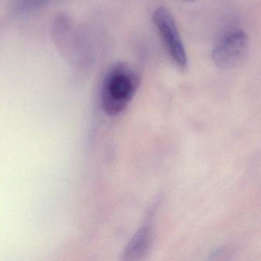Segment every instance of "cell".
<instances>
[{
  "label": "cell",
  "instance_id": "4",
  "mask_svg": "<svg viewBox=\"0 0 261 261\" xmlns=\"http://www.w3.org/2000/svg\"><path fill=\"white\" fill-rule=\"evenodd\" d=\"M152 241V230L149 225L142 227L133 237L123 253L124 260L141 259L149 250Z\"/></svg>",
  "mask_w": 261,
  "mask_h": 261
},
{
  "label": "cell",
  "instance_id": "2",
  "mask_svg": "<svg viewBox=\"0 0 261 261\" xmlns=\"http://www.w3.org/2000/svg\"><path fill=\"white\" fill-rule=\"evenodd\" d=\"M152 22L174 63L179 69H185L187 54L172 13L166 7H159L153 12Z\"/></svg>",
  "mask_w": 261,
  "mask_h": 261
},
{
  "label": "cell",
  "instance_id": "3",
  "mask_svg": "<svg viewBox=\"0 0 261 261\" xmlns=\"http://www.w3.org/2000/svg\"><path fill=\"white\" fill-rule=\"evenodd\" d=\"M249 53V38L242 30L226 35L214 48L212 57L220 69L231 70L241 66Z\"/></svg>",
  "mask_w": 261,
  "mask_h": 261
},
{
  "label": "cell",
  "instance_id": "5",
  "mask_svg": "<svg viewBox=\"0 0 261 261\" xmlns=\"http://www.w3.org/2000/svg\"><path fill=\"white\" fill-rule=\"evenodd\" d=\"M185 2H193V1H195V0H183Z\"/></svg>",
  "mask_w": 261,
  "mask_h": 261
},
{
  "label": "cell",
  "instance_id": "1",
  "mask_svg": "<svg viewBox=\"0 0 261 261\" xmlns=\"http://www.w3.org/2000/svg\"><path fill=\"white\" fill-rule=\"evenodd\" d=\"M140 76L127 63H117L110 68L103 79L100 101L103 111L110 116L123 112L138 90Z\"/></svg>",
  "mask_w": 261,
  "mask_h": 261
}]
</instances>
